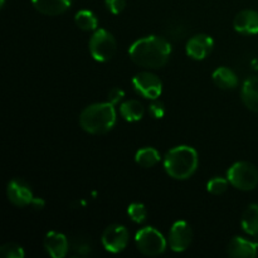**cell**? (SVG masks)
Masks as SVG:
<instances>
[{"label": "cell", "instance_id": "obj_17", "mask_svg": "<svg viewBox=\"0 0 258 258\" xmlns=\"http://www.w3.org/2000/svg\"><path fill=\"white\" fill-rule=\"evenodd\" d=\"M213 82L222 90H233L238 86V77L228 67H219L213 72Z\"/></svg>", "mask_w": 258, "mask_h": 258}, {"label": "cell", "instance_id": "obj_18", "mask_svg": "<svg viewBox=\"0 0 258 258\" xmlns=\"http://www.w3.org/2000/svg\"><path fill=\"white\" fill-rule=\"evenodd\" d=\"M120 113L123 120L128 121V122H135L144 117L145 110H144L143 103L139 102L138 100H127L121 103Z\"/></svg>", "mask_w": 258, "mask_h": 258}, {"label": "cell", "instance_id": "obj_21", "mask_svg": "<svg viewBox=\"0 0 258 258\" xmlns=\"http://www.w3.org/2000/svg\"><path fill=\"white\" fill-rule=\"evenodd\" d=\"M75 23L81 30H85V32L97 30L98 27L97 18L91 10H80L75 15Z\"/></svg>", "mask_w": 258, "mask_h": 258}, {"label": "cell", "instance_id": "obj_6", "mask_svg": "<svg viewBox=\"0 0 258 258\" xmlns=\"http://www.w3.org/2000/svg\"><path fill=\"white\" fill-rule=\"evenodd\" d=\"M117 44L106 29H97L90 39V53L97 62H108L115 55Z\"/></svg>", "mask_w": 258, "mask_h": 258}, {"label": "cell", "instance_id": "obj_3", "mask_svg": "<svg viewBox=\"0 0 258 258\" xmlns=\"http://www.w3.org/2000/svg\"><path fill=\"white\" fill-rule=\"evenodd\" d=\"M116 123V111L112 103H93L81 112L80 125L86 133L101 135L112 130Z\"/></svg>", "mask_w": 258, "mask_h": 258}, {"label": "cell", "instance_id": "obj_25", "mask_svg": "<svg viewBox=\"0 0 258 258\" xmlns=\"http://www.w3.org/2000/svg\"><path fill=\"white\" fill-rule=\"evenodd\" d=\"M71 248L78 256H87L91 252V244L86 238L77 237V238L72 239V242H71Z\"/></svg>", "mask_w": 258, "mask_h": 258}, {"label": "cell", "instance_id": "obj_24", "mask_svg": "<svg viewBox=\"0 0 258 258\" xmlns=\"http://www.w3.org/2000/svg\"><path fill=\"white\" fill-rule=\"evenodd\" d=\"M0 254L4 258H24L25 253L22 246L17 243H5L0 247Z\"/></svg>", "mask_w": 258, "mask_h": 258}, {"label": "cell", "instance_id": "obj_12", "mask_svg": "<svg viewBox=\"0 0 258 258\" xmlns=\"http://www.w3.org/2000/svg\"><path fill=\"white\" fill-rule=\"evenodd\" d=\"M214 42L212 37L207 34H197L191 37L186 43V54L197 60H202L211 54Z\"/></svg>", "mask_w": 258, "mask_h": 258}, {"label": "cell", "instance_id": "obj_22", "mask_svg": "<svg viewBox=\"0 0 258 258\" xmlns=\"http://www.w3.org/2000/svg\"><path fill=\"white\" fill-rule=\"evenodd\" d=\"M229 184L231 183H229L228 179L216 176V178L211 179L208 181V184H207V190L211 194H213V196H221V194L226 193Z\"/></svg>", "mask_w": 258, "mask_h": 258}, {"label": "cell", "instance_id": "obj_9", "mask_svg": "<svg viewBox=\"0 0 258 258\" xmlns=\"http://www.w3.org/2000/svg\"><path fill=\"white\" fill-rule=\"evenodd\" d=\"M193 242V229L185 221H178L169 232V247L174 252H184Z\"/></svg>", "mask_w": 258, "mask_h": 258}, {"label": "cell", "instance_id": "obj_2", "mask_svg": "<svg viewBox=\"0 0 258 258\" xmlns=\"http://www.w3.org/2000/svg\"><path fill=\"white\" fill-rule=\"evenodd\" d=\"M198 153L191 146L181 145L171 149L164 158L166 174L176 180L189 179L198 168Z\"/></svg>", "mask_w": 258, "mask_h": 258}, {"label": "cell", "instance_id": "obj_30", "mask_svg": "<svg viewBox=\"0 0 258 258\" xmlns=\"http://www.w3.org/2000/svg\"><path fill=\"white\" fill-rule=\"evenodd\" d=\"M4 3H5V0H0V7H4Z\"/></svg>", "mask_w": 258, "mask_h": 258}, {"label": "cell", "instance_id": "obj_20", "mask_svg": "<svg viewBox=\"0 0 258 258\" xmlns=\"http://www.w3.org/2000/svg\"><path fill=\"white\" fill-rule=\"evenodd\" d=\"M135 161L141 168H153L160 161V155L158 150L154 148H144L136 153Z\"/></svg>", "mask_w": 258, "mask_h": 258}, {"label": "cell", "instance_id": "obj_7", "mask_svg": "<svg viewBox=\"0 0 258 258\" xmlns=\"http://www.w3.org/2000/svg\"><path fill=\"white\" fill-rule=\"evenodd\" d=\"M134 90L148 100H158L163 92V82L151 72H140L133 78Z\"/></svg>", "mask_w": 258, "mask_h": 258}, {"label": "cell", "instance_id": "obj_26", "mask_svg": "<svg viewBox=\"0 0 258 258\" xmlns=\"http://www.w3.org/2000/svg\"><path fill=\"white\" fill-rule=\"evenodd\" d=\"M149 112L154 118H163L165 115V107L164 103L158 100H153L151 105L149 106Z\"/></svg>", "mask_w": 258, "mask_h": 258}, {"label": "cell", "instance_id": "obj_1", "mask_svg": "<svg viewBox=\"0 0 258 258\" xmlns=\"http://www.w3.org/2000/svg\"><path fill=\"white\" fill-rule=\"evenodd\" d=\"M170 53V43L158 35L141 38L133 43L128 49L131 60L148 70H159L164 67L168 63Z\"/></svg>", "mask_w": 258, "mask_h": 258}, {"label": "cell", "instance_id": "obj_13", "mask_svg": "<svg viewBox=\"0 0 258 258\" xmlns=\"http://www.w3.org/2000/svg\"><path fill=\"white\" fill-rule=\"evenodd\" d=\"M43 244H44V248L48 254L53 258L66 257L70 251V242H68L67 237L59 232H48L45 234Z\"/></svg>", "mask_w": 258, "mask_h": 258}, {"label": "cell", "instance_id": "obj_19", "mask_svg": "<svg viewBox=\"0 0 258 258\" xmlns=\"http://www.w3.org/2000/svg\"><path fill=\"white\" fill-rule=\"evenodd\" d=\"M241 226L249 236H258V204H251L247 207L242 214Z\"/></svg>", "mask_w": 258, "mask_h": 258}, {"label": "cell", "instance_id": "obj_10", "mask_svg": "<svg viewBox=\"0 0 258 258\" xmlns=\"http://www.w3.org/2000/svg\"><path fill=\"white\" fill-rule=\"evenodd\" d=\"M7 196L8 199L15 207H19V208L30 206L34 201L32 189L29 188L27 183L19 180V179H13L9 181L7 186Z\"/></svg>", "mask_w": 258, "mask_h": 258}, {"label": "cell", "instance_id": "obj_15", "mask_svg": "<svg viewBox=\"0 0 258 258\" xmlns=\"http://www.w3.org/2000/svg\"><path fill=\"white\" fill-rule=\"evenodd\" d=\"M241 96L244 106L258 113V76H251L244 81Z\"/></svg>", "mask_w": 258, "mask_h": 258}, {"label": "cell", "instance_id": "obj_29", "mask_svg": "<svg viewBox=\"0 0 258 258\" xmlns=\"http://www.w3.org/2000/svg\"><path fill=\"white\" fill-rule=\"evenodd\" d=\"M32 206H33V208H35V209H42L43 207H44V201H43V199H39V198H34Z\"/></svg>", "mask_w": 258, "mask_h": 258}, {"label": "cell", "instance_id": "obj_4", "mask_svg": "<svg viewBox=\"0 0 258 258\" xmlns=\"http://www.w3.org/2000/svg\"><path fill=\"white\" fill-rule=\"evenodd\" d=\"M227 179L238 190H253L258 185V170L248 161H238L228 169Z\"/></svg>", "mask_w": 258, "mask_h": 258}, {"label": "cell", "instance_id": "obj_23", "mask_svg": "<svg viewBox=\"0 0 258 258\" xmlns=\"http://www.w3.org/2000/svg\"><path fill=\"white\" fill-rule=\"evenodd\" d=\"M127 214L131 218V221L135 222V223L140 224L148 217V211H146L145 206L141 203H133L128 206L127 208Z\"/></svg>", "mask_w": 258, "mask_h": 258}, {"label": "cell", "instance_id": "obj_11", "mask_svg": "<svg viewBox=\"0 0 258 258\" xmlns=\"http://www.w3.org/2000/svg\"><path fill=\"white\" fill-rule=\"evenodd\" d=\"M253 241H248L242 237H234L227 246V253L233 258H254L258 254V236Z\"/></svg>", "mask_w": 258, "mask_h": 258}, {"label": "cell", "instance_id": "obj_5", "mask_svg": "<svg viewBox=\"0 0 258 258\" xmlns=\"http://www.w3.org/2000/svg\"><path fill=\"white\" fill-rule=\"evenodd\" d=\"M135 244L141 253L149 257L159 256L166 249L165 237L154 227H145L138 231Z\"/></svg>", "mask_w": 258, "mask_h": 258}, {"label": "cell", "instance_id": "obj_16", "mask_svg": "<svg viewBox=\"0 0 258 258\" xmlns=\"http://www.w3.org/2000/svg\"><path fill=\"white\" fill-rule=\"evenodd\" d=\"M33 7L44 15H59L71 7L72 0H32Z\"/></svg>", "mask_w": 258, "mask_h": 258}, {"label": "cell", "instance_id": "obj_8", "mask_svg": "<svg viewBox=\"0 0 258 258\" xmlns=\"http://www.w3.org/2000/svg\"><path fill=\"white\" fill-rule=\"evenodd\" d=\"M101 241L106 251L111 253H118L127 247L130 234L127 229L121 224H111L105 229Z\"/></svg>", "mask_w": 258, "mask_h": 258}, {"label": "cell", "instance_id": "obj_27", "mask_svg": "<svg viewBox=\"0 0 258 258\" xmlns=\"http://www.w3.org/2000/svg\"><path fill=\"white\" fill-rule=\"evenodd\" d=\"M105 3L112 14H120L126 7V0H105Z\"/></svg>", "mask_w": 258, "mask_h": 258}, {"label": "cell", "instance_id": "obj_14", "mask_svg": "<svg viewBox=\"0 0 258 258\" xmlns=\"http://www.w3.org/2000/svg\"><path fill=\"white\" fill-rule=\"evenodd\" d=\"M233 27L241 34L252 35L258 33V12L246 9L239 12L233 20Z\"/></svg>", "mask_w": 258, "mask_h": 258}, {"label": "cell", "instance_id": "obj_28", "mask_svg": "<svg viewBox=\"0 0 258 258\" xmlns=\"http://www.w3.org/2000/svg\"><path fill=\"white\" fill-rule=\"evenodd\" d=\"M123 96H125V92H123L121 88L118 87L112 88V90L108 92V102L112 103L113 106L117 105V103H120V101L122 100Z\"/></svg>", "mask_w": 258, "mask_h": 258}]
</instances>
